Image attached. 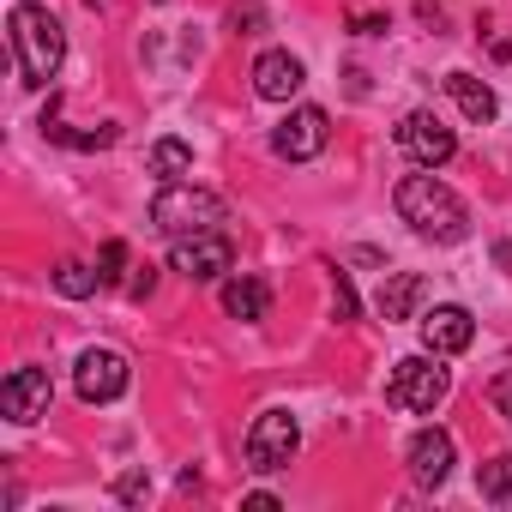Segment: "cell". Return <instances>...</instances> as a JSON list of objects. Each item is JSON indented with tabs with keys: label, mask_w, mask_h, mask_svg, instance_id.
Listing matches in <instances>:
<instances>
[{
	"label": "cell",
	"mask_w": 512,
	"mask_h": 512,
	"mask_svg": "<svg viewBox=\"0 0 512 512\" xmlns=\"http://www.w3.org/2000/svg\"><path fill=\"white\" fill-rule=\"evenodd\" d=\"M392 205H398V217H404L422 241H464V235H470V205H464L434 169L404 175L398 193H392Z\"/></svg>",
	"instance_id": "6da1fadb"
},
{
	"label": "cell",
	"mask_w": 512,
	"mask_h": 512,
	"mask_svg": "<svg viewBox=\"0 0 512 512\" xmlns=\"http://www.w3.org/2000/svg\"><path fill=\"white\" fill-rule=\"evenodd\" d=\"M7 37H13V55H19L25 85L43 91V85L61 73V61H67V31H61V19H55L49 7H37V0H19L13 19H7Z\"/></svg>",
	"instance_id": "7a4b0ae2"
},
{
	"label": "cell",
	"mask_w": 512,
	"mask_h": 512,
	"mask_svg": "<svg viewBox=\"0 0 512 512\" xmlns=\"http://www.w3.org/2000/svg\"><path fill=\"white\" fill-rule=\"evenodd\" d=\"M229 217V205L211 193V187H193V181H169L157 199H151V223L163 235H205Z\"/></svg>",
	"instance_id": "3957f363"
},
{
	"label": "cell",
	"mask_w": 512,
	"mask_h": 512,
	"mask_svg": "<svg viewBox=\"0 0 512 512\" xmlns=\"http://www.w3.org/2000/svg\"><path fill=\"white\" fill-rule=\"evenodd\" d=\"M446 392H452V368H440L434 350H428V356H404V362H392V374H386V404L404 410V416L440 410Z\"/></svg>",
	"instance_id": "277c9868"
},
{
	"label": "cell",
	"mask_w": 512,
	"mask_h": 512,
	"mask_svg": "<svg viewBox=\"0 0 512 512\" xmlns=\"http://www.w3.org/2000/svg\"><path fill=\"white\" fill-rule=\"evenodd\" d=\"M296 446H302V422L290 410H260V416H253V428H247V440H241L247 470H260V476L284 470L296 458Z\"/></svg>",
	"instance_id": "5b68a950"
},
{
	"label": "cell",
	"mask_w": 512,
	"mask_h": 512,
	"mask_svg": "<svg viewBox=\"0 0 512 512\" xmlns=\"http://www.w3.org/2000/svg\"><path fill=\"white\" fill-rule=\"evenodd\" d=\"M235 266V241L223 229H205V235H175L169 247V272H181L187 284H211Z\"/></svg>",
	"instance_id": "8992f818"
},
{
	"label": "cell",
	"mask_w": 512,
	"mask_h": 512,
	"mask_svg": "<svg viewBox=\"0 0 512 512\" xmlns=\"http://www.w3.org/2000/svg\"><path fill=\"white\" fill-rule=\"evenodd\" d=\"M326 145H332V115H326V109H314V103L290 109V115H284V127L272 133V151H278L284 163H314Z\"/></svg>",
	"instance_id": "52a82bcc"
},
{
	"label": "cell",
	"mask_w": 512,
	"mask_h": 512,
	"mask_svg": "<svg viewBox=\"0 0 512 512\" xmlns=\"http://www.w3.org/2000/svg\"><path fill=\"white\" fill-rule=\"evenodd\" d=\"M398 145H404L422 169H440V163L458 157V133H452L434 109H410V115L398 121Z\"/></svg>",
	"instance_id": "ba28073f"
},
{
	"label": "cell",
	"mask_w": 512,
	"mask_h": 512,
	"mask_svg": "<svg viewBox=\"0 0 512 512\" xmlns=\"http://www.w3.org/2000/svg\"><path fill=\"white\" fill-rule=\"evenodd\" d=\"M49 398H55L49 368H13L7 380H0V416L19 422V428L43 422V416H49Z\"/></svg>",
	"instance_id": "9c48e42d"
},
{
	"label": "cell",
	"mask_w": 512,
	"mask_h": 512,
	"mask_svg": "<svg viewBox=\"0 0 512 512\" xmlns=\"http://www.w3.org/2000/svg\"><path fill=\"white\" fill-rule=\"evenodd\" d=\"M127 380H133V368H127V356L121 350H85L79 356V368H73V386H79V398L85 404H115L121 392H127Z\"/></svg>",
	"instance_id": "30bf717a"
},
{
	"label": "cell",
	"mask_w": 512,
	"mask_h": 512,
	"mask_svg": "<svg viewBox=\"0 0 512 512\" xmlns=\"http://www.w3.org/2000/svg\"><path fill=\"white\" fill-rule=\"evenodd\" d=\"M470 338H476L470 308L440 302L434 314H422V350H434V356H458V350H470Z\"/></svg>",
	"instance_id": "8fae6325"
},
{
	"label": "cell",
	"mask_w": 512,
	"mask_h": 512,
	"mask_svg": "<svg viewBox=\"0 0 512 512\" xmlns=\"http://www.w3.org/2000/svg\"><path fill=\"white\" fill-rule=\"evenodd\" d=\"M302 85H308V67L290 49H266L260 61H253V91H260L266 103H290Z\"/></svg>",
	"instance_id": "7c38bea8"
},
{
	"label": "cell",
	"mask_w": 512,
	"mask_h": 512,
	"mask_svg": "<svg viewBox=\"0 0 512 512\" xmlns=\"http://www.w3.org/2000/svg\"><path fill=\"white\" fill-rule=\"evenodd\" d=\"M452 458H458V446H452L446 428H422V434L410 440V476H416L422 488H440V482L452 476Z\"/></svg>",
	"instance_id": "4fadbf2b"
},
{
	"label": "cell",
	"mask_w": 512,
	"mask_h": 512,
	"mask_svg": "<svg viewBox=\"0 0 512 512\" xmlns=\"http://www.w3.org/2000/svg\"><path fill=\"white\" fill-rule=\"evenodd\" d=\"M422 296H428V278H422V272H386V284H380V320H386V326L416 320Z\"/></svg>",
	"instance_id": "5bb4252c"
},
{
	"label": "cell",
	"mask_w": 512,
	"mask_h": 512,
	"mask_svg": "<svg viewBox=\"0 0 512 512\" xmlns=\"http://www.w3.org/2000/svg\"><path fill=\"white\" fill-rule=\"evenodd\" d=\"M272 308V284L266 278H229L223 284V314L229 320H266Z\"/></svg>",
	"instance_id": "9a60e30c"
},
{
	"label": "cell",
	"mask_w": 512,
	"mask_h": 512,
	"mask_svg": "<svg viewBox=\"0 0 512 512\" xmlns=\"http://www.w3.org/2000/svg\"><path fill=\"white\" fill-rule=\"evenodd\" d=\"M446 91H452V103L464 109V121H476V127H482V121H494V109H500V103H494V91H488L476 73H446Z\"/></svg>",
	"instance_id": "2e32d148"
},
{
	"label": "cell",
	"mask_w": 512,
	"mask_h": 512,
	"mask_svg": "<svg viewBox=\"0 0 512 512\" xmlns=\"http://www.w3.org/2000/svg\"><path fill=\"white\" fill-rule=\"evenodd\" d=\"M145 163H151V175H163V181H181V175H193V145H187V139H157Z\"/></svg>",
	"instance_id": "e0dca14e"
},
{
	"label": "cell",
	"mask_w": 512,
	"mask_h": 512,
	"mask_svg": "<svg viewBox=\"0 0 512 512\" xmlns=\"http://www.w3.org/2000/svg\"><path fill=\"white\" fill-rule=\"evenodd\" d=\"M476 494L494 500V506H512V452H494V458L476 470Z\"/></svg>",
	"instance_id": "ac0fdd59"
},
{
	"label": "cell",
	"mask_w": 512,
	"mask_h": 512,
	"mask_svg": "<svg viewBox=\"0 0 512 512\" xmlns=\"http://www.w3.org/2000/svg\"><path fill=\"white\" fill-rule=\"evenodd\" d=\"M55 290H61L67 302H85V296H97V290H103V278H97L85 260H61V266H55Z\"/></svg>",
	"instance_id": "d6986e66"
},
{
	"label": "cell",
	"mask_w": 512,
	"mask_h": 512,
	"mask_svg": "<svg viewBox=\"0 0 512 512\" xmlns=\"http://www.w3.org/2000/svg\"><path fill=\"white\" fill-rule=\"evenodd\" d=\"M43 133H49L55 145H73V151H109V145L121 139V127H97V133H73V127H55V121H43Z\"/></svg>",
	"instance_id": "ffe728a7"
},
{
	"label": "cell",
	"mask_w": 512,
	"mask_h": 512,
	"mask_svg": "<svg viewBox=\"0 0 512 512\" xmlns=\"http://www.w3.org/2000/svg\"><path fill=\"white\" fill-rule=\"evenodd\" d=\"M121 266H127V241H103V253H97V278H103V290H115L121 284Z\"/></svg>",
	"instance_id": "44dd1931"
},
{
	"label": "cell",
	"mask_w": 512,
	"mask_h": 512,
	"mask_svg": "<svg viewBox=\"0 0 512 512\" xmlns=\"http://www.w3.org/2000/svg\"><path fill=\"white\" fill-rule=\"evenodd\" d=\"M332 314H338V320H356V290H350V278H344V272L332 278Z\"/></svg>",
	"instance_id": "7402d4cb"
},
{
	"label": "cell",
	"mask_w": 512,
	"mask_h": 512,
	"mask_svg": "<svg viewBox=\"0 0 512 512\" xmlns=\"http://www.w3.org/2000/svg\"><path fill=\"white\" fill-rule=\"evenodd\" d=\"M145 494H151V476H145V470H127V476L115 482V500H127V506L145 500Z\"/></svg>",
	"instance_id": "603a6c76"
},
{
	"label": "cell",
	"mask_w": 512,
	"mask_h": 512,
	"mask_svg": "<svg viewBox=\"0 0 512 512\" xmlns=\"http://www.w3.org/2000/svg\"><path fill=\"white\" fill-rule=\"evenodd\" d=\"M488 398H494V410H500V416H506V422H512V368H506V374H494V380H488Z\"/></svg>",
	"instance_id": "cb8c5ba5"
},
{
	"label": "cell",
	"mask_w": 512,
	"mask_h": 512,
	"mask_svg": "<svg viewBox=\"0 0 512 512\" xmlns=\"http://www.w3.org/2000/svg\"><path fill=\"white\" fill-rule=\"evenodd\" d=\"M350 31H356V37H386V31H392V19H386V13H356V19H350Z\"/></svg>",
	"instance_id": "d4e9b609"
},
{
	"label": "cell",
	"mask_w": 512,
	"mask_h": 512,
	"mask_svg": "<svg viewBox=\"0 0 512 512\" xmlns=\"http://www.w3.org/2000/svg\"><path fill=\"white\" fill-rule=\"evenodd\" d=\"M151 290H157V266H139V278L127 284V296L133 302H151Z\"/></svg>",
	"instance_id": "484cf974"
},
{
	"label": "cell",
	"mask_w": 512,
	"mask_h": 512,
	"mask_svg": "<svg viewBox=\"0 0 512 512\" xmlns=\"http://www.w3.org/2000/svg\"><path fill=\"white\" fill-rule=\"evenodd\" d=\"M229 19H235V31H241V25H260V7H253V0H235Z\"/></svg>",
	"instance_id": "4316f807"
},
{
	"label": "cell",
	"mask_w": 512,
	"mask_h": 512,
	"mask_svg": "<svg viewBox=\"0 0 512 512\" xmlns=\"http://www.w3.org/2000/svg\"><path fill=\"white\" fill-rule=\"evenodd\" d=\"M494 266H506V272H512V241H494Z\"/></svg>",
	"instance_id": "83f0119b"
},
{
	"label": "cell",
	"mask_w": 512,
	"mask_h": 512,
	"mask_svg": "<svg viewBox=\"0 0 512 512\" xmlns=\"http://www.w3.org/2000/svg\"><path fill=\"white\" fill-rule=\"evenodd\" d=\"M494 61H506V67H512V37H500V43H494Z\"/></svg>",
	"instance_id": "f1b7e54d"
}]
</instances>
